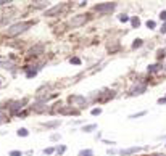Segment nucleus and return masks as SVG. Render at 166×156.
<instances>
[{
	"label": "nucleus",
	"mask_w": 166,
	"mask_h": 156,
	"mask_svg": "<svg viewBox=\"0 0 166 156\" xmlns=\"http://www.w3.org/2000/svg\"><path fill=\"white\" fill-rule=\"evenodd\" d=\"M31 26H32V21H20V23H15V24H12V26L7 27L5 34L8 35V37H16V35L26 32Z\"/></svg>",
	"instance_id": "f257e3e1"
},
{
	"label": "nucleus",
	"mask_w": 166,
	"mask_h": 156,
	"mask_svg": "<svg viewBox=\"0 0 166 156\" xmlns=\"http://www.w3.org/2000/svg\"><path fill=\"white\" fill-rule=\"evenodd\" d=\"M116 8V3L115 2H105V3H100L95 7V11L97 13H110V11H113Z\"/></svg>",
	"instance_id": "f03ea898"
},
{
	"label": "nucleus",
	"mask_w": 166,
	"mask_h": 156,
	"mask_svg": "<svg viewBox=\"0 0 166 156\" xmlns=\"http://www.w3.org/2000/svg\"><path fill=\"white\" fill-rule=\"evenodd\" d=\"M26 103H27V100H26V98L21 100V102H12V103H10L12 106H8V108H10V113H12V114H20V109L24 108Z\"/></svg>",
	"instance_id": "7ed1b4c3"
},
{
	"label": "nucleus",
	"mask_w": 166,
	"mask_h": 156,
	"mask_svg": "<svg viewBox=\"0 0 166 156\" xmlns=\"http://www.w3.org/2000/svg\"><path fill=\"white\" fill-rule=\"evenodd\" d=\"M86 21H89V15H76L74 18H73V20L69 21V24L71 26H81V24H84Z\"/></svg>",
	"instance_id": "20e7f679"
},
{
	"label": "nucleus",
	"mask_w": 166,
	"mask_h": 156,
	"mask_svg": "<svg viewBox=\"0 0 166 156\" xmlns=\"http://www.w3.org/2000/svg\"><path fill=\"white\" fill-rule=\"evenodd\" d=\"M61 8H63V5H55L53 8H50V10L45 11V16H53V15L60 13V11H61Z\"/></svg>",
	"instance_id": "39448f33"
},
{
	"label": "nucleus",
	"mask_w": 166,
	"mask_h": 156,
	"mask_svg": "<svg viewBox=\"0 0 166 156\" xmlns=\"http://www.w3.org/2000/svg\"><path fill=\"white\" fill-rule=\"evenodd\" d=\"M142 148L140 146H132V148H126V150H121L119 153H121L123 156H127V154H132V153H137V151H140Z\"/></svg>",
	"instance_id": "423d86ee"
},
{
	"label": "nucleus",
	"mask_w": 166,
	"mask_h": 156,
	"mask_svg": "<svg viewBox=\"0 0 166 156\" xmlns=\"http://www.w3.org/2000/svg\"><path fill=\"white\" fill-rule=\"evenodd\" d=\"M145 85H139V87H134L132 90H131V95H140V94H144L145 92Z\"/></svg>",
	"instance_id": "0eeeda50"
},
{
	"label": "nucleus",
	"mask_w": 166,
	"mask_h": 156,
	"mask_svg": "<svg viewBox=\"0 0 166 156\" xmlns=\"http://www.w3.org/2000/svg\"><path fill=\"white\" fill-rule=\"evenodd\" d=\"M0 68L12 69V68H13V63H12V61H8V60H2V58H0Z\"/></svg>",
	"instance_id": "6e6552de"
},
{
	"label": "nucleus",
	"mask_w": 166,
	"mask_h": 156,
	"mask_svg": "<svg viewBox=\"0 0 166 156\" xmlns=\"http://www.w3.org/2000/svg\"><path fill=\"white\" fill-rule=\"evenodd\" d=\"M16 135H18V137H27V135H29V132H27L26 127H21V129L16 131Z\"/></svg>",
	"instance_id": "1a4fd4ad"
},
{
	"label": "nucleus",
	"mask_w": 166,
	"mask_h": 156,
	"mask_svg": "<svg viewBox=\"0 0 166 156\" xmlns=\"http://www.w3.org/2000/svg\"><path fill=\"white\" fill-rule=\"evenodd\" d=\"M95 129H97L95 124H89L86 127H82V132H92V131H95Z\"/></svg>",
	"instance_id": "9d476101"
},
{
	"label": "nucleus",
	"mask_w": 166,
	"mask_h": 156,
	"mask_svg": "<svg viewBox=\"0 0 166 156\" xmlns=\"http://www.w3.org/2000/svg\"><path fill=\"white\" fill-rule=\"evenodd\" d=\"M42 50H44V45H37V47H34V48L29 50V55H32V53H40Z\"/></svg>",
	"instance_id": "9b49d317"
},
{
	"label": "nucleus",
	"mask_w": 166,
	"mask_h": 156,
	"mask_svg": "<svg viewBox=\"0 0 166 156\" xmlns=\"http://www.w3.org/2000/svg\"><path fill=\"white\" fill-rule=\"evenodd\" d=\"M79 156H94V151H92V150H81Z\"/></svg>",
	"instance_id": "f8f14e48"
},
{
	"label": "nucleus",
	"mask_w": 166,
	"mask_h": 156,
	"mask_svg": "<svg viewBox=\"0 0 166 156\" xmlns=\"http://www.w3.org/2000/svg\"><path fill=\"white\" fill-rule=\"evenodd\" d=\"M161 65H150L149 66V72H156V71H160Z\"/></svg>",
	"instance_id": "ddd939ff"
},
{
	"label": "nucleus",
	"mask_w": 166,
	"mask_h": 156,
	"mask_svg": "<svg viewBox=\"0 0 166 156\" xmlns=\"http://www.w3.org/2000/svg\"><path fill=\"white\" fill-rule=\"evenodd\" d=\"M60 124H61V122L57 119V121H52V122H45L44 126H45V127H55V126H60Z\"/></svg>",
	"instance_id": "4468645a"
},
{
	"label": "nucleus",
	"mask_w": 166,
	"mask_h": 156,
	"mask_svg": "<svg viewBox=\"0 0 166 156\" xmlns=\"http://www.w3.org/2000/svg\"><path fill=\"white\" fill-rule=\"evenodd\" d=\"M8 156H23V151H20V150H12L10 153H8Z\"/></svg>",
	"instance_id": "2eb2a0df"
},
{
	"label": "nucleus",
	"mask_w": 166,
	"mask_h": 156,
	"mask_svg": "<svg viewBox=\"0 0 166 156\" xmlns=\"http://www.w3.org/2000/svg\"><path fill=\"white\" fill-rule=\"evenodd\" d=\"M140 45H142V39H135L134 44H132V48H139Z\"/></svg>",
	"instance_id": "dca6fc26"
},
{
	"label": "nucleus",
	"mask_w": 166,
	"mask_h": 156,
	"mask_svg": "<svg viewBox=\"0 0 166 156\" xmlns=\"http://www.w3.org/2000/svg\"><path fill=\"white\" fill-rule=\"evenodd\" d=\"M131 23H132V26H134V27H139V26H140V20H139V18H132Z\"/></svg>",
	"instance_id": "f3484780"
},
{
	"label": "nucleus",
	"mask_w": 166,
	"mask_h": 156,
	"mask_svg": "<svg viewBox=\"0 0 166 156\" xmlns=\"http://www.w3.org/2000/svg\"><path fill=\"white\" fill-rule=\"evenodd\" d=\"M147 27H150V29H155V27H156V23L155 21H147Z\"/></svg>",
	"instance_id": "a211bd4d"
},
{
	"label": "nucleus",
	"mask_w": 166,
	"mask_h": 156,
	"mask_svg": "<svg viewBox=\"0 0 166 156\" xmlns=\"http://www.w3.org/2000/svg\"><path fill=\"white\" fill-rule=\"evenodd\" d=\"M140 116H145V111H140V113H137V114H131L129 117H131V119H135V117H140Z\"/></svg>",
	"instance_id": "6ab92c4d"
},
{
	"label": "nucleus",
	"mask_w": 166,
	"mask_h": 156,
	"mask_svg": "<svg viewBox=\"0 0 166 156\" xmlns=\"http://www.w3.org/2000/svg\"><path fill=\"white\" fill-rule=\"evenodd\" d=\"M119 21H121V23H127L129 18H127L126 15H119Z\"/></svg>",
	"instance_id": "aec40b11"
},
{
	"label": "nucleus",
	"mask_w": 166,
	"mask_h": 156,
	"mask_svg": "<svg viewBox=\"0 0 166 156\" xmlns=\"http://www.w3.org/2000/svg\"><path fill=\"white\" fill-rule=\"evenodd\" d=\"M64 151H66V146H64V145H61L60 148H57V153H58V154H61V153H64Z\"/></svg>",
	"instance_id": "412c9836"
},
{
	"label": "nucleus",
	"mask_w": 166,
	"mask_h": 156,
	"mask_svg": "<svg viewBox=\"0 0 166 156\" xmlns=\"http://www.w3.org/2000/svg\"><path fill=\"white\" fill-rule=\"evenodd\" d=\"M53 151H55V148H52V146H50V148H45L44 150V154H52Z\"/></svg>",
	"instance_id": "4be33fe9"
},
{
	"label": "nucleus",
	"mask_w": 166,
	"mask_h": 156,
	"mask_svg": "<svg viewBox=\"0 0 166 156\" xmlns=\"http://www.w3.org/2000/svg\"><path fill=\"white\" fill-rule=\"evenodd\" d=\"M69 61L73 63V65H81V60H79V58H71Z\"/></svg>",
	"instance_id": "5701e85b"
},
{
	"label": "nucleus",
	"mask_w": 166,
	"mask_h": 156,
	"mask_svg": "<svg viewBox=\"0 0 166 156\" xmlns=\"http://www.w3.org/2000/svg\"><path fill=\"white\" fill-rule=\"evenodd\" d=\"M100 113H102V109H100V108H95V109H92V114H94V116H97V114H100Z\"/></svg>",
	"instance_id": "b1692460"
},
{
	"label": "nucleus",
	"mask_w": 166,
	"mask_h": 156,
	"mask_svg": "<svg viewBox=\"0 0 166 156\" xmlns=\"http://www.w3.org/2000/svg\"><path fill=\"white\" fill-rule=\"evenodd\" d=\"M164 53H166V50H164V48H163V50H160V52H158V58H163V57H164Z\"/></svg>",
	"instance_id": "393cba45"
},
{
	"label": "nucleus",
	"mask_w": 166,
	"mask_h": 156,
	"mask_svg": "<svg viewBox=\"0 0 166 156\" xmlns=\"http://www.w3.org/2000/svg\"><path fill=\"white\" fill-rule=\"evenodd\" d=\"M160 18H161V20H163V21H166V10L160 13Z\"/></svg>",
	"instance_id": "a878e982"
},
{
	"label": "nucleus",
	"mask_w": 166,
	"mask_h": 156,
	"mask_svg": "<svg viewBox=\"0 0 166 156\" xmlns=\"http://www.w3.org/2000/svg\"><path fill=\"white\" fill-rule=\"evenodd\" d=\"M7 3H12V2H10V0H0V7H2V5H7Z\"/></svg>",
	"instance_id": "bb28decb"
},
{
	"label": "nucleus",
	"mask_w": 166,
	"mask_h": 156,
	"mask_svg": "<svg viewBox=\"0 0 166 156\" xmlns=\"http://www.w3.org/2000/svg\"><path fill=\"white\" fill-rule=\"evenodd\" d=\"M158 103H160V105H166V98H160Z\"/></svg>",
	"instance_id": "cd10ccee"
},
{
	"label": "nucleus",
	"mask_w": 166,
	"mask_h": 156,
	"mask_svg": "<svg viewBox=\"0 0 166 156\" xmlns=\"http://www.w3.org/2000/svg\"><path fill=\"white\" fill-rule=\"evenodd\" d=\"M160 31H161V34H166V24H164V26L161 27V29H160Z\"/></svg>",
	"instance_id": "c85d7f7f"
}]
</instances>
